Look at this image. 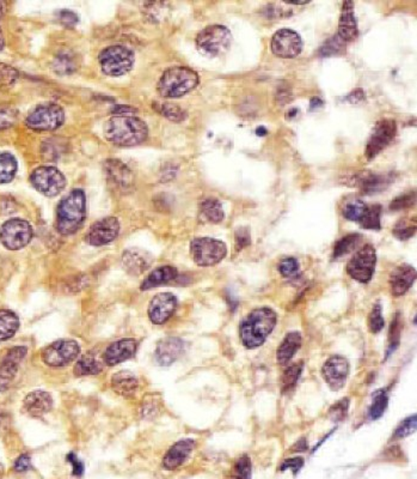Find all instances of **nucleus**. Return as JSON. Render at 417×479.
<instances>
[{"mask_svg":"<svg viewBox=\"0 0 417 479\" xmlns=\"http://www.w3.org/2000/svg\"><path fill=\"white\" fill-rule=\"evenodd\" d=\"M104 136L117 147H135L146 140L148 127L138 116H114L104 125Z\"/></svg>","mask_w":417,"mask_h":479,"instance_id":"nucleus-1","label":"nucleus"},{"mask_svg":"<svg viewBox=\"0 0 417 479\" xmlns=\"http://www.w3.org/2000/svg\"><path fill=\"white\" fill-rule=\"evenodd\" d=\"M278 321V315L269 307L253 309L243 319L239 334L247 349H257L264 344Z\"/></svg>","mask_w":417,"mask_h":479,"instance_id":"nucleus-2","label":"nucleus"},{"mask_svg":"<svg viewBox=\"0 0 417 479\" xmlns=\"http://www.w3.org/2000/svg\"><path fill=\"white\" fill-rule=\"evenodd\" d=\"M87 217V195L83 189H72L61 199L56 208V231L61 235H72L83 226Z\"/></svg>","mask_w":417,"mask_h":479,"instance_id":"nucleus-3","label":"nucleus"},{"mask_svg":"<svg viewBox=\"0 0 417 479\" xmlns=\"http://www.w3.org/2000/svg\"><path fill=\"white\" fill-rule=\"evenodd\" d=\"M200 83L199 74L187 66H174L161 74L157 92L164 98H179L187 95Z\"/></svg>","mask_w":417,"mask_h":479,"instance_id":"nucleus-4","label":"nucleus"},{"mask_svg":"<svg viewBox=\"0 0 417 479\" xmlns=\"http://www.w3.org/2000/svg\"><path fill=\"white\" fill-rule=\"evenodd\" d=\"M98 63L103 74L109 77H121L133 69L135 54L128 47L115 45L101 51Z\"/></svg>","mask_w":417,"mask_h":479,"instance_id":"nucleus-5","label":"nucleus"},{"mask_svg":"<svg viewBox=\"0 0 417 479\" xmlns=\"http://www.w3.org/2000/svg\"><path fill=\"white\" fill-rule=\"evenodd\" d=\"M232 43V34L224 25L213 24L199 32L196 36V48L203 56L210 58L224 54L229 51Z\"/></svg>","mask_w":417,"mask_h":479,"instance_id":"nucleus-6","label":"nucleus"},{"mask_svg":"<svg viewBox=\"0 0 417 479\" xmlns=\"http://www.w3.org/2000/svg\"><path fill=\"white\" fill-rule=\"evenodd\" d=\"M190 253L196 265L208 268L221 263L227 254V247L221 240L197 237L190 244Z\"/></svg>","mask_w":417,"mask_h":479,"instance_id":"nucleus-7","label":"nucleus"},{"mask_svg":"<svg viewBox=\"0 0 417 479\" xmlns=\"http://www.w3.org/2000/svg\"><path fill=\"white\" fill-rule=\"evenodd\" d=\"M65 111L56 103H45L35 107L25 119L29 129L38 132L56 131L64 124Z\"/></svg>","mask_w":417,"mask_h":479,"instance_id":"nucleus-8","label":"nucleus"},{"mask_svg":"<svg viewBox=\"0 0 417 479\" xmlns=\"http://www.w3.org/2000/svg\"><path fill=\"white\" fill-rule=\"evenodd\" d=\"M32 235L30 223L22 218H12L0 226V242L10 251L24 248L32 241Z\"/></svg>","mask_w":417,"mask_h":479,"instance_id":"nucleus-9","label":"nucleus"},{"mask_svg":"<svg viewBox=\"0 0 417 479\" xmlns=\"http://www.w3.org/2000/svg\"><path fill=\"white\" fill-rule=\"evenodd\" d=\"M30 182L37 192L46 197H56L64 191L67 180L56 167H38L32 171Z\"/></svg>","mask_w":417,"mask_h":479,"instance_id":"nucleus-10","label":"nucleus"},{"mask_svg":"<svg viewBox=\"0 0 417 479\" xmlns=\"http://www.w3.org/2000/svg\"><path fill=\"white\" fill-rule=\"evenodd\" d=\"M80 352V346L74 339H63L52 343L42 350L43 363L52 368H61L74 362Z\"/></svg>","mask_w":417,"mask_h":479,"instance_id":"nucleus-11","label":"nucleus"},{"mask_svg":"<svg viewBox=\"0 0 417 479\" xmlns=\"http://www.w3.org/2000/svg\"><path fill=\"white\" fill-rule=\"evenodd\" d=\"M376 249L372 244H366L359 249L353 258L347 264V273L354 281L368 283L371 281L376 268Z\"/></svg>","mask_w":417,"mask_h":479,"instance_id":"nucleus-12","label":"nucleus"},{"mask_svg":"<svg viewBox=\"0 0 417 479\" xmlns=\"http://www.w3.org/2000/svg\"><path fill=\"white\" fill-rule=\"evenodd\" d=\"M396 132H397V125L394 120L384 119L378 121L372 132L371 137L367 142L366 151H365L367 158L373 160L384 149L387 148L394 140Z\"/></svg>","mask_w":417,"mask_h":479,"instance_id":"nucleus-13","label":"nucleus"},{"mask_svg":"<svg viewBox=\"0 0 417 479\" xmlns=\"http://www.w3.org/2000/svg\"><path fill=\"white\" fill-rule=\"evenodd\" d=\"M271 51L282 59H292L303 51V40L292 29H280L271 39Z\"/></svg>","mask_w":417,"mask_h":479,"instance_id":"nucleus-14","label":"nucleus"},{"mask_svg":"<svg viewBox=\"0 0 417 479\" xmlns=\"http://www.w3.org/2000/svg\"><path fill=\"white\" fill-rule=\"evenodd\" d=\"M120 233V222L116 217H106L93 223L87 231V242L91 246H106L113 242Z\"/></svg>","mask_w":417,"mask_h":479,"instance_id":"nucleus-15","label":"nucleus"},{"mask_svg":"<svg viewBox=\"0 0 417 479\" xmlns=\"http://www.w3.org/2000/svg\"><path fill=\"white\" fill-rule=\"evenodd\" d=\"M27 354L28 349L25 346H14L6 352L0 362V392L6 391L10 387Z\"/></svg>","mask_w":417,"mask_h":479,"instance_id":"nucleus-16","label":"nucleus"},{"mask_svg":"<svg viewBox=\"0 0 417 479\" xmlns=\"http://www.w3.org/2000/svg\"><path fill=\"white\" fill-rule=\"evenodd\" d=\"M177 297L171 292L157 294L148 304V318L155 325H163L174 315Z\"/></svg>","mask_w":417,"mask_h":479,"instance_id":"nucleus-17","label":"nucleus"},{"mask_svg":"<svg viewBox=\"0 0 417 479\" xmlns=\"http://www.w3.org/2000/svg\"><path fill=\"white\" fill-rule=\"evenodd\" d=\"M322 374L333 391H339L343 388L348 378V361L342 356H333L323 365Z\"/></svg>","mask_w":417,"mask_h":479,"instance_id":"nucleus-18","label":"nucleus"},{"mask_svg":"<svg viewBox=\"0 0 417 479\" xmlns=\"http://www.w3.org/2000/svg\"><path fill=\"white\" fill-rule=\"evenodd\" d=\"M104 171H106L108 181L113 184L115 189H119L120 191H129L132 189L134 184V174L132 169H129L128 167L124 164V162L120 160H106L103 164Z\"/></svg>","mask_w":417,"mask_h":479,"instance_id":"nucleus-19","label":"nucleus"},{"mask_svg":"<svg viewBox=\"0 0 417 479\" xmlns=\"http://www.w3.org/2000/svg\"><path fill=\"white\" fill-rule=\"evenodd\" d=\"M391 181L392 179L390 175H379L370 171H360L347 179V184L361 189L365 194H373L385 189L387 184H391Z\"/></svg>","mask_w":417,"mask_h":479,"instance_id":"nucleus-20","label":"nucleus"},{"mask_svg":"<svg viewBox=\"0 0 417 479\" xmlns=\"http://www.w3.org/2000/svg\"><path fill=\"white\" fill-rule=\"evenodd\" d=\"M195 448V441L192 438H184L170 447L163 458V467L168 471H174L183 465Z\"/></svg>","mask_w":417,"mask_h":479,"instance_id":"nucleus-21","label":"nucleus"},{"mask_svg":"<svg viewBox=\"0 0 417 479\" xmlns=\"http://www.w3.org/2000/svg\"><path fill=\"white\" fill-rule=\"evenodd\" d=\"M184 341L176 337H170L158 343L155 352L157 363L161 367H169L182 356Z\"/></svg>","mask_w":417,"mask_h":479,"instance_id":"nucleus-22","label":"nucleus"},{"mask_svg":"<svg viewBox=\"0 0 417 479\" xmlns=\"http://www.w3.org/2000/svg\"><path fill=\"white\" fill-rule=\"evenodd\" d=\"M138 343L134 339H121L114 341L106 348L103 359L106 365H116L127 359H132L137 354Z\"/></svg>","mask_w":417,"mask_h":479,"instance_id":"nucleus-23","label":"nucleus"},{"mask_svg":"<svg viewBox=\"0 0 417 479\" xmlns=\"http://www.w3.org/2000/svg\"><path fill=\"white\" fill-rule=\"evenodd\" d=\"M53 407V398L46 391H32L27 394L23 401V409L30 417L40 418L46 415Z\"/></svg>","mask_w":417,"mask_h":479,"instance_id":"nucleus-24","label":"nucleus"},{"mask_svg":"<svg viewBox=\"0 0 417 479\" xmlns=\"http://www.w3.org/2000/svg\"><path fill=\"white\" fill-rule=\"evenodd\" d=\"M416 279V270L403 264L394 268L390 275V286L394 296H402L413 286Z\"/></svg>","mask_w":417,"mask_h":479,"instance_id":"nucleus-25","label":"nucleus"},{"mask_svg":"<svg viewBox=\"0 0 417 479\" xmlns=\"http://www.w3.org/2000/svg\"><path fill=\"white\" fill-rule=\"evenodd\" d=\"M337 35L344 42L354 41L358 37V21L354 14V5L352 1H344L342 5Z\"/></svg>","mask_w":417,"mask_h":479,"instance_id":"nucleus-26","label":"nucleus"},{"mask_svg":"<svg viewBox=\"0 0 417 479\" xmlns=\"http://www.w3.org/2000/svg\"><path fill=\"white\" fill-rule=\"evenodd\" d=\"M152 255L139 248L127 249L122 254V265L129 275L139 276L151 266Z\"/></svg>","mask_w":417,"mask_h":479,"instance_id":"nucleus-27","label":"nucleus"},{"mask_svg":"<svg viewBox=\"0 0 417 479\" xmlns=\"http://www.w3.org/2000/svg\"><path fill=\"white\" fill-rule=\"evenodd\" d=\"M179 277V271L174 266H161L156 268L147 276L146 279L142 281L140 289L142 290H150L152 288L164 286L170 281H174Z\"/></svg>","mask_w":417,"mask_h":479,"instance_id":"nucleus-28","label":"nucleus"},{"mask_svg":"<svg viewBox=\"0 0 417 479\" xmlns=\"http://www.w3.org/2000/svg\"><path fill=\"white\" fill-rule=\"evenodd\" d=\"M139 381L137 376L131 372H119L111 378V387L117 394L122 396H132L138 390Z\"/></svg>","mask_w":417,"mask_h":479,"instance_id":"nucleus-29","label":"nucleus"},{"mask_svg":"<svg viewBox=\"0 0 417 479\" xmlns=\"http://www.w3.org/2000/svg\"><path fill=\"white\" fill-rule=\"evenodd\" d=\"M300 346H302V334L299 332L289 333L284 337V341L280 344L276 351L278 363L281 365L289 363V359L295 355V352L300 349Z\"/></svg>","mask_w":417,"mask_h":479,"instance_id":"nucleus-30","label":"nucleus"},{"mask_svg":"<svg viewBox=\"0 0 417 479\" xmlns=\"http://www.w3.org/2000/svg\"><path fill=\"white\" fill-rule=\"evenodd\" d=\"M103 370V363L97 357L96 352L89 351L79 357L77 363L74 365V373L76 376H89V375H98Z\"/></svg>","mask_w":417,"mask_h":479,"instance_id":"nucleus-31","label":"nucleus"},{"mask_svg":"<svg viewBox=\"0 0 417 479\" xmlns=\"http://www.w3.org/2000/svg\"><path fill=\"white\" fill-rule=\"evenodd\" d=\"M78 66L79 58H77L74 52L69 50L60 52L53 60V70L60 76L74 74L76 70L78 69Z\"/></svg>","mask_w":417,"mask_h":479,"instance_id":"nucleus-32","label":"nucleus"},{"mask_svg":"<svg viewBox=\"0 0 417 479\" xmlns=\"http://www.w3.org/2000/svg\"><path fill=\"white\" fill-rule=\"evenodd\" d=\"M19 319L17 314H14L8 309H0V341H6L11 339L19 331Z\"/></svg>","mask_w":417,"mask_h":479,"instance_id":"nucleus-33","label":"nucleus"},{"mask_svg":"<svg viewBox=\"0 0 417 479\" xmlns=\"http://www.w3.org/2000/svg\"><path fill=\"white\" fill-rule=\"evenodd\" d=\"M200 211L205 220L214 224L221 223L224 220L225 213L223 205L216 198H207L200 204Z\"/></svg>","mask_w":417,"mask_h":479,"instance_id":"nucleus-34","label":"nucleus"},{"mask_svg":"<svg viewBox=\"0 0 417 479\" xmlns=\"http://www.w3.org/2000/svg\"><path fill=\"white\" fill-rule=\"evenodd\" d=\"M19 171V163L16 157L10 152L0 153V184H9Z\"/></svg>","mask_w":417,"mask_h":479,"instance_id":"nucleus-35","label":"nucleus"},{"mask_svg":"<svg viewBox=\"0 0 417 479\" xmlns=\"http://www.w3.org/2000/svg\"><path fill=\"white\" fill-rule=\"evenodd\" d=\"M362 236L360 234H349L339 240L334 249V258H341L343 255L353 252L361 244Z\"/></svg>","mask_w":417,"mask_h":479,"instance_id":"nucleus-36","label":"nucleus"},{"mask_svg":"<svg viewBox=\"0 0 417 479\" xmlns=\"http://www.w3.org/2000/svg\"><path fill=\"white\" fill-rule=\"evenodd\" d=\"M389 405V396L386 390H378L373 393L371 409H370V417L373 421L381 418L384 415Z\"/></svg>","mask_w":417,"mask_h":479,"instance_id":"nucleus-37","label":"nucleus"},{"mask_svg":"<svg viewBox=\"0 0 417 479\" xmlns=\"http://www.w3.org/2000/svg\"><path fill=\"white\" fill-rule=\"evenodd\" d=\"M381 208L379 205L367 206L366 212L360 221L362 228L371 229V231H381Z\"/></svg>","mask_w":417,"mask_h":479,"instance_id":"nucleus-38","label":"nucleus"},{"mask_svg":"<svg viewBox=\"0 0 417 479\" xmlns=\"http://www.w3.org/2000/svg\"><path fill=\"white\" fill-rule=\"evenodd\" d=\"M402 328H403L402 318H401V314L397 313L394 317V321L391 323V328H390L389 348H387V352H386V359H389L390 355L398 348Z\"/></svg>","mask_w":417,"mask_h":479,"instance_id":"nucleus-39","label":"nucleus"},{"mask_svg":"<svg viewBox=\"0 0 417 479\" xmlns=\"http://www.w3.org/2000/svg\"><path fill=\"white\" fill-rule=\"evenodd\" d=\"M251 460L247 454L240 456L234 462L229 479H251Z\"/></svg>","mask_w":417,"mask_h":479,"instance_id":"nucleus-40","label":"nucleus"},{"mask_svg":"<svg viewBox=\"0 0 417 479\" xmlns=\"http://www.w3.org/2000/svg\"><path fill=\"white\" fill-rule=\"evenodd\" d=\"M303 362H298V363L289 365V368L284 370V373L282 374V379H281V385H282L284 391L295 386V383L298 381L300 375H302V372H303Z\"/></svg>","mask_w":417,"mask_h":479,"instance_id":"nucleus-41","label":"nucleus"},{"mask_svg":"<svg viewBox=\"0 0 417 479\" xmlns=\"http://www.w3.org/2000/svg\"><path fill=\"white\" fill-rule=\"evenodd\" d=\"M367 205L361 200H354L343 209V216L352 222H360L366 212Z\"/></svg>","mask_w":417,"mask_h":479,"instance_id":"nucleus-42","label":"nucleus"},{"mask_svg":"<svg viewBox=\"0 0 417 479\" xmlns=\"http://www.w3.org/2000/svg\"><path fill=\"white\" fill-rule=\"evenodd\" d=\"M158 111L161 113V116H166V119L174 121V123H181L187 118V113L181 107L172 105V103L159 105Z\"/></svg>","mask_w":417,"mask_h":479,"instance_id":"nucleus-43","label":"nucleus"},{"mask_svg":"<svg viewBox=\"0 0 417 479\" xmlns=\"http://www.w3.org/2000/svg\"><path fill=\"white\" fill-rule=\"evenodd\" d=\"M19 77L17 70L10 65L0 63V89L11 88L17 82Z\"/></svg>","mask_w":417,"mask_h":479,"instance_id":"nucleus-44","label":"nucleus"},{"mask_svg":"<svg viewBox=\"0 0 417 479\" xmlns=\"http://www.w3.org/2000/svg\"><path fill=\"white\" fill-rule=\"evenodd\" d=\"M416 415L410 416L408 418L404 419L403 422L399 424L394 433V440H399V438H404L413 435L416 432Z\"/></svg>","mask_w":417,"mask_h":479,"instance_id":"nucleus-45","label":"nucleus"},{"mask_svg":"<svg viewBox=\"0 0 417 479\" xmlns=\"http://www.w3.org/2000/svg\"><path fill=\"white\" fill-rule=\"evenodd\" d=\"M385 326V320L381 314V306L379 304H374L371 314L368 315V328L372 333H379Z\"/></svg>","mask_w":417,"mask_h":479,"instance_id":"nucleus-46","label":"nucleus"},{"mask_svg":"<svg viewBox=\"0 0 417 479\" xmlns=\"http://www.w3.org/2000/svg\"><path fill=\"white\" fill-rule=\"evenodd\" d=\"M344 43L346 42L342 41L339 39V35L330 39L329 41L326 42L324 46L321 47V51H319V54L322 56H335V54H339L341 51H343Z\"/></svg>","mask_w":417,"mask_h":479,"instance_id":"nucleus-47","label":"nucleus"},{"mask_svg":"<svg viewBox=\"0 0 417 479\" xmlns=\"http://www.w3.org/2000/svg\"><path fill=\"white\" fill-rule=\"evenodd\" d=\"M415 231H416V226L415 224H409L407 221L399 222L398 224L396 226L394 229V235L397 237V239L401 240V241H405V240H409L410 237H413L415 235Z\"/></svg>","mask_w":417,"mask_h":479,"instance_id":"nucleus-48","label":"nucleus"},{"mask_svg":"<svg viewBox=\"0 0 417 479\" xmlns=\"http://www.w3.org/2000/svg\"><path fill=\"white\" fill-rule=\"evenodd\" d=\"M279 271L286 278L297 276L299 272V263L297 259L286 258L279 264Z\"/></svg>","mask_w":417,"mask_h":479,"instance_id":"nucleus-49","label":"nucleus"},{"mask_svg":"<svg viewBox=\"0 0 417 479\" xmlns=\"http://www.w3.org/2000/svg\"><path fill=\"white\" fill-rule=\"evenodd\" d=\"M234 240H236V249H237V252H240L242 249L250 246V244H251V236H250L249 228H247V226L238 228L236 231Z\"/></svg>","mask_w":417,"mask_h":479,"instance_id":"nucleus-50","label":"nucleus"},{"mask_svg":"<svg viewBox=\"0 0 417 479\" xmlns=\"http://www.w3.org/2000/svg\"><path fill=\"white\" fill-rule=\"evenodd\" d=\"M348 407L349 401L344 398V399L339 401V403H336V404L331 407L330 411H329V417H330L333 421H335V422L342 421V419L347 416Z\"/></svg>","mask_w":417,"mask_h":479,"instance_id":"nucleus-51","label":"nucleus"},{"mask_svg":"<svg viewBox=\"0 0 417 479\" xmlns=\"http://www.w3.org/2000/svg\"><path fill=\"white\" fill-rule=\"evenodd\" d=\"M415 192L399 195L398 198L394 199V202L390 205L391 210H404V209L412 208L415 204Z\"/></svg>","mask_w":417,"mask_h":479,"instance_id":"nucleus-52","label":"nucleus"},{"mask_svg":"<svg viewBox=\"0 0 417 479\" xmlns=\"http://www.w3.org/2000/svg\"><path fill=\"white\" fill-rule=\"evenodd\" d=\"M17 120V113L11 108L0 109V129H9Z\"/></svg>","mask_w":417,"mask_h":479,"instance_id":"nucleus-53","label":"nucleus"},{"mask_svg":"<svg viewBox=\"0 0 417 479\" xmlns=\"http://www.w3.org/2000/svg\"><path fill=\"white\" fill-rule=\"evenodd\" d=\"M58 21L60 23L65 25V27H74L76 24L78 23V16L74 14V11H69V10H61L58 14Z\"/></svg>","mask_w":417,"mask_h":479,"instance_id":"nucleus-54","label":"nucleus"},{"mask_svg":"<svg viewBox=\"0 0 417 479\" xmlns=\"http://www.w3.org/2000/svg\"><path fill=\"white\" fill-rule=\"evenodd\" d=\"M304 466V459L300 458V456H295V458H291V459H287L282 462V465L280 467V471L291 470L293 472L294 475H297L299 471L302 470V467Z\"/></svg>","mask_w":417,"mask_h":479,"instance_id":"nucleus-55","label":"nucleus"},{"mask_svg":"<svg viewBox=\"0 0 417 479\" xmlns=\"http://www.w3.org/2000/svg\"><path fill=\"white\" fill-rule=\"evenodd\" d=\"M66 459L72 466V475L76 476V477H82L84 475L83 461L79 460L78 456H76L74 453L67 454Z\"/></svg>","mask_w":417,"mask_h":479,"instance_id":"nucleus-56","label":"nucleus"},{"mask_svg":"<svg viewBox=\"0 0 417 479\" xmlns=\"http://www.w3.org/2000/svg\"><path fill=\"white\" fill-rule=\"evenodd\" d=\"M14 469L19 473H23V472L30 470L32 469V459H30V456L28 454L19 456L14 461Z\"/></svg>","mask_w":417,"mask_h":479,"instance_id":"nucleus-57","label":"nucleus"},{"mask_svg":"<svg viewBox=\"0 0 417 479\" xmlns=\"http://www.w3.org/2000/svg\"><path fill=\"white\" fill-rule=\"evenodd\" d=\"M137 109L131 106H116L114 109H111V113L115 116H132L137 113Z\"/></svg>","mask_w":417,"mask_h":479,"instance_id":"nucleus-58","label":"nucleus"},{"mask_svg":"<svg viewBox=\"0 0 417 479\" xmlns=\"http://www.w3.org/2000/svg\"><path fill=\"white\" fill-rule=\"evenodd\" d=\"M363 96H365L363 92H362L361 89H358V90H355V92H352V94H349L347 98H348V101L350 102V103H358V102L363 100Z\"/></svg>","mask_w":417,"mask_h":479,"instance_id":"nucleus-59","label":"nucleus"},{"mask_svg":"<svg viewBox=\"0 0 417 479\" xmlns=\"http://www.w3.org/2000/svg\"><path fill=\"white\" fill-rule=\"evenodd\" d=\"M307 449V446H306V440L305 438H302L299 443H297V445L294 446L293 448H292V451H306Z\"/></svg>","mask_w":417,"mask_h":479,"instance_id":"nucleus-60","label":"nucleus"},{"mask_svg":"<svg viewBox=\"0 0 417 479\" xmlns=\"http://www.w3.org/2000/svg\"><path fill=\"white\" fill-rule=\"evenodd\" d=\"M5 11H6V5L0 1V19H3V16L5 14Z\"/></svg>","mask_w":417,"mask_h":479,"instance_id":"nucleus-61","label":"nucleus"},{"mask_svg":"<svg viewBox=\"0 0 417 479\" xmlns=\"http://www.w3.org/2000/svg\"><path fill=\"white\" fill-rule=\"evenodd\" d=\"M5 46V39H4V35H3V32H1V29H0V51L4 48Z\"/></svg>","mask_w":417,"mask_h":479,"instance_id":"nucleus-62","label":"nucleus"},{"mask_svg":"<svg viewBox=\"0 0 417 479\" xmlns=\"http://www.w3.org/2000/svg\"><path fill=\"white\" fill-rule=\"evenodd\" d=\"M256 134H258V136H266L267 129H264V127H260V129H257Z\"/></svg>","mask_w":417,"mask_h":479,"instance_id":"nucleus-63","label":"nucleus"},{"mask_svg":"<svg viewBox=\"0 0 417 479\" xmlns=\"http://www.w3.org/2000/svg\"><path fill=\"white\" fill-rule=\"evenodd\" d=\"M4 466H3V464L0 462V479L3 478V476H4Z\"/></svg>","mask_w":417,"mask_h":479,"instance_id":"nucleus-64","label":"nucleus"}]
</instances>
